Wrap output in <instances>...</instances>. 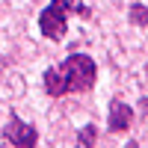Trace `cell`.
<instances>
[{
	"label": "cell",
	"mask_w": 148,
	"mask_h": 148,
	"mask_svg": "<svg viewBox=\"0 0 148 148\" xmlns=\"http://www.w3.org/2000/svg\"><path fill=\"white\" fill-rule=\"evenodd\" d=\"M92 83H95V62L86 53H71L59 68H51L45 74V89L53 98L92 89Z\"/></svg>",
	"instance_id": "cell-1"
},
{
	"label": "cell",
	"mask_w": 148,
	"mask_h": 148,
	"mask_svg": "<svg viewBox=\"0 0 148 148\" xmlns=\"http://www.w3.org/2000/svg\"><path fill=\"white\" fill-rule=\"evenodd\" d=\"M68 6H71V0H51V6H47L42 12V18H39V27L42 33L47 36V39H62L65 36V15H68Z\"/></svg>",
	"instance_id": "cell-2"
},
{
	"label": "cell",
	"mask_w": 148,
	"mask_h": 148,
	"mask_svg": "<svg viewBox=\"0 0 148 148\" xmlns=\"http://www.w3.org/2000/svg\"><path fill=\"white\" fill-rule=\"evenodd\" d=\"M6 139L15 145V148H36L39 136H36V127H30L27 121H21L18 116H9V125H6Z\"/></svg>",
	"instance_id": "cell-3"
},
{
	"label": "cell",
	"mask_w": 148,
	"mask_h": 148,
	"mask_svg": "<svg viewBox=\"0 0 148 148\" xmlns=\"http://www.w3.org/2000/svg\"><path fill=\"white\" fill-rule=\"evenodd\" d=\"M130 121H133V110L127 107V104H121V101H113L110 104V130H127L130 127Z\"/></svg>",
	"instance_id": "cell-4"
},
{
	"label": "cell",
	"mask_w": 148,
	"mask_h": 148,
	"mask_svg": "<svg viewBox=\"0 0 148 148\" xmlns=\"http://www.w3.org/2000/svg\"><path fill=\"white\" fill-rule=\"evenodd\" d=\"M95 136H98V130H95L92 125H86V127L80 130V136H77V148H92V145H95Z\"/></svg>",
	"instance_id": "cell-5"
},
{
	"label": "cell",
	"mask_w": 148,
	"mask_h": 148,
	"mask_svg": "<svg viewBox=\"0 0 148 148\" xmlns=\"http://www.w3.org/2000/svg\"><path fill=\"white\" fill-rule=\"evenodd\" d=\"M130 21H133V24H139V27H145V24H148V6L133 3V6H130Z\"/></svg>",
	"instance_id": "cell-6"
},
{
	"label": "cell",
	"mask_w": 148,
	"mask_h": 148,
	"mask_svg": "<svg viewBox=\"0 0 148 148\" xmlns=\"http://www.w3.org/2000/svg\"><path fill=\"white\" fill-rule=\"evenodd\" d=\"M125 148H139V145H136V142H127V145H125Z\"/></svg>",
	"instance_id": "cell-7"
},
{
	"label": "cell",
	"mask_w": 148,
	"mask_h": 148,
	"mask_svg": "<svg viewBox=\"0 0 148 148\" xmlns=\"http://www.w3.org/2000/svg\"><path fill=\"white\" fill-rule=\"evenodd\" d=\"M145 74H148V65H145Z\"/></svg>",
	"instance_id": "cell-8"
}]
</instances>
